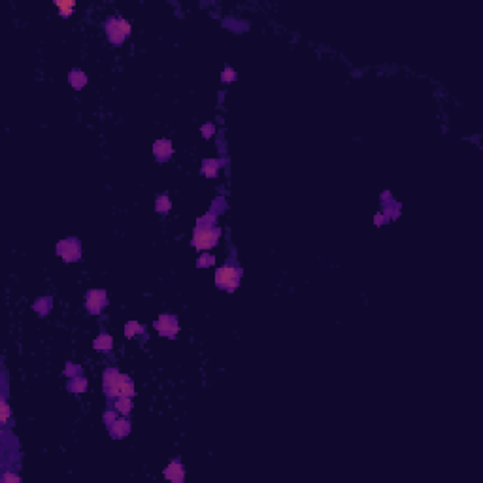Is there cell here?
I'll return each instance as SVG.
<instances>
[{"mask_svg": "<svg viewBox=\"0 0 483 483\" xmlns=\"http://www.w3.org/2000/svg\"><path fill=\"white\" fill-rule=\"evenodd\" d=\"M215 217H217V212L214 208V210H210V214L196 221L193 234V247L212 249L214 246H217V242L221 238V228L215 225Z\"/></svg>", "mask_w": 483, "mask_h": 483, "instance_id": "6da1fadb", "label": "cell"}, {"mask_svg": "<svg viewBox=\"0 0 483 483\" xmlns=\"http://www.w3.org/2000/svg\"><path fill=\"white\" fill-rule=\"evenodd\" d=\"M102 387H104V395L108 398L115 397H134L136 389L134 383L127 374H121L117 368H106L102 374Z\"/></svg>", "mask_w": 483, "mask_h": 483, "instance_id": "7a4b0ae2", "label": "cell"}, {"mask_svg": "<svg viewBox=\"0 0 483 483\" xmlns=\"http://www.w3.org/2000/svg\"><path fill=\"white\" fill-rule=\"evenodd\" d=\"M240 279H242V268L238 266L234 260L226 262L223 268H219L215 272V285L219 289L228 291V293H234L238 289Z\"/></svg>", "mask_w": 483, "mask_h": 483, "instance_id": "3957f363", "label": "cell"}, {"mask_svg": "<svg viewBox=\"0 0 483 483\" xmlns=\"http://www.w3.org/2000/svg\"><path fill=\"white\" fill-rule=\"evenodd\" d=\"M104 29H106V36H108V40H110V43L121 45V43L129 38L130 23L127 21V19H123V17L111 15V17H108L106 23H104Z\"/></svg>", "mask_w": 483, "mask_h": 483, "instance_id": "277c9868", "label": "cell"}, {"mask_svg": "<svg viewBox=\"0 0 483 483\" xmlns=\"http://www.w3.org/2000/svg\"><path fill=\"white\" fill-rule=\"evenodd\" d=\"M57 255L65 262H75L81 259V242L77 238H65L57 244Z\"/></svg>", "mask_w": 483, "mask_h": 483, "instance_id": "5b68a950", "label": "cell"}, {"mask_svg": "<svg viewBox=\"0 0 483 483\" xmlns=\"http://www.w3.org/2000/svg\"><path fill=\"white\" fill-rule=\"evenodd\" d=\"M108 306V295L102 289H91L85 293V308L91 315H100Z\"/></svg>", "mask_w": 483, "mask_h": 483, "instance_id": "8992f818", "label": "cell"}, {"mask_svg": "<svg viewBox=\"0 0 483 483\" xmlns=\"http://www.w3.org/2000/svg\"><path fill=\"white\" fill-rule=\"evenodd\" d=\"M153 327L157 329V333L161 336H166L174 340L178 336V331H180V323H178V317L172 315V313H162L161 317L157 321L153 323Z\"/></svg>", "mask_w": 483, "mask_h": 483, "instance_id": "52a82bcc", "label": "cell"}, {"mask_svg": "<svg viewBox=\"0 0 483 483\" xmlns=\"http://www.w3.org/2000/svg\"><path fill=\"white\" fill-rule=\"evenodd\" d=\"M108 432H110V436H111L113 440H123L125 436H129L130 421L125 417V415H121V417H117L110 427H108Z\"/></svg>", "mask_w": 483, "mask_h": 483, "instance_id": "ba28073f", "label": "cell"}, {"mask_svg": "<svg viewBox=\"0 0 483 483\" xmlns=\"http://www.w3.org/2000/svg\"><path fill=\"white\" fill-rule=\"evenodd\" d=\"M172 153H174V149H172V142H170V140L161 138L153 144V155H155V159H157L159 162L170 161Z\"/></svg>", "mask_w": 483, "mask_h": 483, "instance_id": "9c48e42d", "label": "cell"}, {"mask_svg": "<svg viewBox=\"0 0 483 483\" xmlns=\"http://www.w3.org/2000/svg\"><path fill=\"white\" fill-rule=\"evenodd\" d=\"M108 404L110 408H113L117 411L119 415H130V411L134 408V402H132V397H115V398H108Z\"/></svg>", "mask_w": 483, "mask_h": 483, "instance_id": "30bf717a", "label": "cell"}, {"mask_svg": "<svg viewBox=\"0 0 483 483\" xmlns=\"http://www.w3.org/2000/svg\"><path fill=\"white\" fill-rule=\"evenodd\" d=\"M164 478L174 483H183V480H185V466L180 461H172L164 468Z\"/></svg>", "mask_w": 483, "mask_h": 483, "instance_id": "8fae6325", "label": "cell"}, {"mask_svg": "<svg viewBox=\"0 0 483 483\" xmlns=\"http://www.w3.org/2000/svg\"><path fill=\"white\" fill-rule=\"evenodd\" d=\"M66 387H68V391H70V393H74V395H81V393H85V391H87V379L81 376V374H79L77 377L72 376V377H68V383H66Z\"/></svg>", "mask_w": 483, "mask_h": 483, "instance_id": "7c38bea8", "label": "cell"}, {"mask_svg": "<svg viewBox=\"0 0 483 483\" xmlns=\"http://www.w3.org/2000/svg\"><path fill=\"white\" fill-rule=\"evenodd\" d=\"M93 347H95L97 351H110V349L113 347V338L106 333L98 334L97 338H95V342H93Z\"/></svg>", "mask_w": 483, "mask_h": 483, "instance_id": "4fadbf2b", "label": "cell"}, {"mask_svg": "<svg viewBox=\"0 0 483 483\" xmlns=\"http://www.w3.org/2000/svg\"><path fill=\"white\" fill-rule=\"evenodd\" d=\"M221 164H223V161H217V159H204V161H202V170H200V172L204 174L206 178H215Z\"/></svg>", "mask_w": 483, "mask_h": 483, "instance_id": "5bb4252c", "label": "cell"}, {"mask_svg": "<svg viewBox=\"0 0 483 483\" xmlns=\"http://www.w3.org/2000/svg\"><path fill=\"white\" fill-rule=\"evenodd\" d=\"M68 81L74 89H83L87 85V75L81 70H70L68 74Z\"/></svg>", "mask_w": 483, "mask_h": 483, "instance_id": "9a60e30c", "label": "cell"}, {"mask_svg": "<svg viewBox=\"0 0 483 483\" xmlns=\"http://www.w3.org/2000/svg\"><path fill=\"white\" fill-rule=\"evenodd\" d=\"M170 208H172V202H170V196L168 193H162L157 196V200H155V210L159 212L161 215L168 214L170 212Z\"/></svg>", "mask_w": 483, "mask_h": 483, "instance_id": "2e32d148", "label": "cell"}, {"mask_svg": "<svg viewBox=\"0 0 483 483\" xmlns=\"http://www.w3.org/2000/svg\"><path fill=\"white\" fill-rule=\"evenodd\" d=\"M142 333H146V327L140 325V323L129 321L127 325H125V336H127V338H134L136 334H142Z\"/></svg>", "mask_w": 483, "mask_h": 483, "instance_id": "e0dca14e", "label": "cell"}, {"mask_svg": "<svg viewBox=\"0 0 483 483\" xmlns=\"http://www.w3.org/2000/svg\"><path fill=\"white\" fill-rule=\"evenodd\" d=\"M55 4H57V8L61 10V15H63V17H70V13H72V10H74V2H63V0H57Z\"/></svg>", "mask_w": 483, "mask_h": 483, "instance_id": "ac0fdd59", "label": "cell"}, {"mask_svg": "<svg viewBox=\"0 0 483 483\" xmlns=\"http://www.w3.org/2000/svg\"><path fill=\"white\" fill-rule=\"evenodd\" d=\"M234 79H236V72L230 66H226L225 70H223V74H221V81L223 83H232Z\"/></svg>", "mask_w": 483, "mask_h": 483, "instance_id": "d6986e66", "label": "cell"}, {"mask_svg": "<svg viewBox=\"0 0 483 483\" xmlns=\"http://www.w3.org/2000/svg\"><path fill=\"white\" fill-rule=\"evenodd\" d=\"M117 417H119V413L113 408L106 409V411H104V415H102V419H104V425H106V427H110V425H111V423H113Z\"/></svg>", "mask_w": 483, "mask_h": 483, "instance_id": "ffe728a7", "label": "cell"}, {"mask_svg": "<svg viewBox=\"0 0 483 483\" xmlns=\"http://www.w3.org/2000/svg\"><path fill=\"white\" fill-rule=\"evenodd\" d=\"M214 262H215V257H212V255H202V257L196 260V266H198V268H208V266H212Z\"/></svg>", "mask_w": 483, "mask_h": 483, "instance_id": "44dd1931", "label": "cell"}, {"mask_svg": "<svg viewBox=\"0 0 483 483\" xmlns=\"http://www.w3.org/2000/svg\"><path fill=\"white\" fill-rule=\"evenodd\" d=\"M8 419H10V406L6 402V397H2V423L8 425Z\"/></svg>", "mask_w": 483, "mask_h": 483, "instance_id": "7402d4cb", "label": "cell"}, {"mask_svg": "<svg viewBox=\"0 0 483 483\" xmlns=\"http://www.w3.org/2000/svg\"><path fill=\"white\" fill-rule=\"evenodd\" d=\"M215 132V127L212 125V123H206V125H202V136L204 138H212V134Z\"/></svg>", "mask_w": 483, "mask_h": 483, "instance_id": "603a6c76", "label": "cell"}, {"mask_svg": "<svg viewBox=\"0 0 483 483\" xmlns=\"http://www.w3.org/2000/svg\"><path fill=\"white\" fill-rule=\"evenodd\" d=\"M2 482H4V483L19 482V478H17V476H13V474H4V478H2Z\"/></svg>", "mask_w": 483, "mask_h": 483, "instance_id": "cb8c5ba5", "label": "cell"}, {"mask_svg": "<svg viewBox=\"0 0 483 483\" xmlns=\"http://www.w3.org/2000/svg\"><path fill=\"white\" fill-rule=\"evenodd\" d=\"M374 223H376V225H377V226H381V225H383V223H387V219H385V215H383V214H379V215H376V217H374Z\"/></svg>", "mask_w": 483, "mask_h": 483, "instance_id": "d4e9b609", "label": "cell"}]
</instances>
